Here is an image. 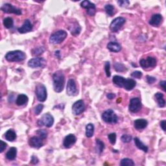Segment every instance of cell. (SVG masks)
<instances>
[{
  "label": "cell",
  "mask_w": 166,
  "mask_h": 166,
  "mask_svg": "<svg viewBox=\"0 0 166 166\" xmlns=\"http://www.w3.org/2000/svg\"><path fill=\"white\" fill-rule=\"evenodd\" d=\"M85 105L84 101L79 100L76 101L72 106V112L75 116H79L85 111Z\"/></svg>",
  "instance_id": "13"
},
{
  "label": "cell",
  "mask_w": 166,
  "mask_h": 166,
  "mask_svg": "<svg viewBox=\"0 0 166 166\" xmlns=\"http://www.w3.org/2000/svg\"><path fill=\"white\" fill-rule=\"evenodd\" d=\"M5 138L8 141H14L16 139V134L13 129H9L5 134Z\"/></svg>",
  "instance_id": "24"
},
{
  "label": "cell",
  "mask_w": 166,
  "mask_h": 166,
  "mask_svg": "<svg viewBox=\"0 0 166 166\" xmlns=\"http://www.w3.org/2000/svg\"><path fill=\"white\" fill-rule=\"evenodd\" d=\"M114 84L120 88H123L127 91L132 90L136 85V82L132 79H125L119 75H115L112 79Z\"/></svg>",
  "instance_id": "1"
},
{
  "label": "cell",
  "mask_w": 166,
  "mask_h": 166,
  "mask_svg": "<svg viewBox=\"0 0 166 166\" xmlns=\"http://www.w3.org/2000/svg\"><path fill=\"white\" fill-rule=\"evenodd\" d=\"M165 84H166V82L165 81H160V86L162 87V90L165 91Z\"/></svg>",
  "instance_id": "45"
},
{
  "label": "cell",
  "mask_w": 166,
  "mask_h": 166,
  "mask_svg": "<svg viewBox=\"0 0 166 166\" xmlns=\"http://www.w3.org/2000/svg\"><path fill=\"white\" fill-rule=\"evenodd\" d=\"M45 51V49L43 47H37L32 50V54L34 56H39Z\"/></svg>",
  "instance_id": "33"
},
{
  "label": "cell",
  "mask_w": 166,
  "mask_h": 166,
  "mask_svg": "<svg viewBox=\"0 0 166 166\" xmlns=\"http://www.w3.org/2000/svg\"><path fill=\"white\" fill-rule=\"evenodd\" d=\"M43 108H44V105L42 104L38 105L35 108V114L36 115V116H38V115H39L42 112V111Z\"/></svg>",
  "instance_id": "39"
},
{
  "label": "cell",
  "mask_w": 166,
  "mask_h": 166,
  "mask_svg": "<svg viewBox=\"0 0 166 166\" xmlns=\"http://www.w3.org/2000/svg\"><path fill=\"white\" fill-rule=\"evenodd\" d=\"M107 49L111 52L118 53L121 50V45L118 42H110L107 44Z\"/></svg>",
  "instance_id": "21"
},
{
  "label": "cell",
  "mask_w": 166,
  "mask_h": 166,
  "mask_svg": "<svg viewBox=\"0 0 166 166\" xmlns=\"http://www.w3.org/2000/svg\"><path fill=\"white\" fill-rule=\"evenodd\" d=\"M162 20L163 18L162 15H160V14H156V15L152 16L149 22V24L153 27H158L162 23Z\"/></svg>",
  "instance_id": "19"
},
{
  "label": "cell",
  "mask_w": 166,
  "mask_h": 166,
  "mask_svg": "<svg viewBox=\"0 0 166 166\" xmlns=\"http://www.w3.org/2000/svg\"><path fill=\"white\" fill-rule=\"evenodd\" d=\"M102 119L105 122L109 124H116L118 121L117 115L112 109H108L105 111L102 114Z\"/></svg>",
  "instance_id": "5"
},
{
  "label": "cell",
  "mask_w": 166,
  "mask_h": 166,
  "mask_svg": "<svg viewBox=\"0 0 166 166\" xmlns=\"http://www.w3.org/2000/svg\"><path fill=\"white\" fill-rule=\"evenodd\" d=\"M25 58V53L20 50L9 51L5 55V59L8 62H21Z\"/></svg>",
  "instance_id": "3"
},
{
  "label": "cell",
  "mask_w": 166,
  "mask_h": 166,
  "mask_svg": "<svg viewBox=\"0 0 166 166\" xmlns=\"http://www.w3.org/2000/svg\"><path fill=\"white\" fill-rule=\"evenodd\" d=\"M68 33L64 30H59L51 35L49 42L52 44H59L62 43L67 37Z\"/></svg>",
  "instance_id": "4"
},
{
  "label": "cell",
  "mask_w": 166,
  "mask_h": 166,
  "mask_svg": "<svg viewBox=\"0 0 166 166\" xmlns=\"http://www.w3.org/2000/svg\"><path fill=\"white\" fill-rule=\"evenodd\" d=\"M120 165L121 166H133L134 165V163L133 160L130 158H123L121 161Z\"/></svg>",
  "instance_id": "34"
},
{
  "label": "cell",
  "mask_w": 166,
  "mask_h": 166,
  "mask_svg": "<svg viewBox=\"0 0 166 166\" xmlns=\"http://www.w3.org/2000/svg\"><path fill=\"white\" fill-rule=\"evenodd\" d=\"M155 99L157 101V103L158 107L160 108H164L165 106V101L164 99V94L162 93H160V92H158L154 95Z\"/></svg>",
  "instance_id": "22"
},
{
  "label": "cell",
  "mask_w": 166,
  "mask_h": 166,
  "mask_svg": "<svg viewBox=\"0 0 166 166\" xmlns=\"http://www.w3.org/2000/svg\"><path fill=\"white\" fill-rule=\"evenodd\" d=\"M3 24L5 27L7 29H11L13 27L14 25V21L12 20V18L8 17L5 18L3 21Z\"/></svg>",
  "instance_id": "30"
},
{
  "label": "cell",
  "mask_w": 166,
  "mask_h": 166,
  "mask_svg": "<svg viewBox=\"0 0 166 166\" xmlns=\"http://www.w3.org/2000/svg\"><path fill=\"white\" fill-rule=\"evenodd\" d=\"M115 97H116V95L113 93H110L107 95V98L109 99H113Z\"/></svg>",
  "instance_id": "47"
},
{
  "label": "cell",
  "mask_w": 166,
  "mask_h": 166,
  "mask_svg": "<svg viewBox=\"0 0 166 166\" xmlns=\"http://www.w3.org/2000/svg\"><path fill=\"white\" fill-rule=\"evenodd\" d=\"M105 10L109 16H112L114 14V7L112 5H107L105 7Z\"/></svg>",
  "instance_id": "32"
},
{
  "label": "cell",
  "mask_w": 166,
  "mask_h": 166,
  "mask_svg": "<svg viewBox=\"0 0 166 166\" xmlns=\"http://www.w3.org/2000/svg\"><path fill=\"white\" fill-rule=\"evenodd\" d=\"M70 30L71 31V35H74V36H77V35H79L80 34L81 28L79 24H73V26H71L70 27Z\"/></svg>",
  "instance_id": "28"
},
{
  "label": "cell",
  "mask_w": 166,
  "mask_h": 166,
  "mask_svg": "<svg viewBox=\"0 0 166 166\" xmlns=\"http://www.w3.org/2000/svg\"><path fill=\"white\" fill-rule=\"evenodd\" d=\"M118 3L121 7H127L130 5V2L128 0H119L118 2Z\"/></svg>",
  "instance_id": "40"
},
{
  "label": "cell",
  "mask_w": 166,
  "mask_h": 166,
  "mask_svg": "<svg viewBox=\"0 0 166 166\" xmlns=\"http://www.w3.org/2000/svg\"><path fill=\"white\" fill-rule=\"evenodd\" d=\"M105 149V144L99 139H96V151L98 154H101Z\"/></svg>",
  "instance_id": "29"
},
{
  "label": "cell",
  "mask_w": 166,
  "mask_h": 166,
  "mask_svg": "<svg viewBox=\"0 0 166 166\" xmlns=\"http://www.w3.org/2000/svg\"><path fill=\"white\" fill-rule=\"evenodd\" d=\"M126 20L123 17H118L112 22L110 25V29L113 33H116L125 23Z\"/></svg>",
  "instance_id": "9"
},
{
  "label": "cell",
  "mask_w": 166,
  "mask_h": 166,
  "mask_svg": "<svg viewBox=\"0 0 166 166\" xmlns=\"http://www.w3.org/2000/svg\"><path fill=\"white\" fill-rule=\"evenodd\" d=\"M0 143H1V145H0V153H3L4 150L7 148V144L2 140L0 141Z\"/></svg>",
  "instance_id": "43"
},
{
  "label": "cell",
  "mask_w": 166,
  "mask_h": 166,
  "mask_svg": "<svg viewBox=\"0 0 166 166\" xmlns=\"http://www.w3.org/2000/svg\"><path fill=\"white\" fill-rule=\"evenodd\" d=\"M94 133V125L92 123L88 124L86 126V136L91 138L93 136Z\"/></svg>",
  "instance_id": "27"
},
{
  "label": "cell",
  "mask_w": 166,
  "mask_h": 166,
  "mask_svg": "<svg viewBox=\"0 0 166 166\" xmlns=\"http://www.w3.org/2000/svg\"><path fill=\"white\" fill-rule=\"evenodd\" d=\"M38 162H39V160L37 157H36V156H32L31 160V163L32 164H36L38 163Z\"/></svg>",
  "instance_id": "44"
},
{
  "label": "cell",
  "mask_w": 166,
  "mask_h": 166,
  "mask_svg": "<svg viewBox=\"0 0 166 166\" xmlns=\"http://www.w3.org/2000/svg\"><path fill=\"white\" fill-rule=\"evenodd\" d=\"M141 108V102L139 98H132L129 103L128 109L129 111L132 113H136L139 112Z\"/></svg>",
  "instance_id": "11"
},
{
  "label": "cell",
  "mask_w": 166,
  "mask_h": 166,
  "mask_svg": "<svg viewBox=\"0 0 166 166\" xmlns=\"http://www.w3.org/2000/svg\"><path fill=\"white\" fill-rule=\"evenodd\" d=\"M146 79H147V82H148L149 85L153 84V83L156 81V79L155 77L150 76V75H147Z\"/></svg>",
  "instance_id": "42"
},
{
  "label": "cell",
  "mask_w": 166,
  "mask_h": 166,
  "mask_svg": "<svg viewBox=\"0 0 166 166\" xmlns=\"http://www.w3.org/2000/svg\"><path fill=\"white\" fill-rule=\"evenodd\" d=\"M43 139L39 136H33L29 140V144L31 147L35 149H39L44 145Z\"/></svg>",
  "instance_id": "16"
},
{
  "label": "cell",
  "mask_w": 166,
  "mask_h": 166,
  "mask_svg": "<svg viewBox=\"0 0 166 166\" xmlns=\"http://www.w3.org/2000/svg\"><path fill=\"white\" fill-rule=\"evenodd\" d=\"M114 67L115 70L118 72H124L125 71H127V68H125L123 64L116 62L114 64Z\"/></svg>",
  "instance_id": "31"
},
{
  "label": "cell",
  "mask_w": 166,
  "mask_h": 166,
  "mask_svg": "<svg viewBox=\"0 0 166 166\" xmlns=\"http://www.w3.org/2000/svg\"><path fill=\"white\" fill-rule=\"evenodd\" d=\"M47 62L42 57H36L30 59L28 62V66L31 68H44L45 67Z\"/></svg>",
  "instance_id": "8"
},
{
  "label": "cell",
  "mask_w": 166,
  "mask_h": 166,
  "mask_svg": "<svg viewBox=\"0 0 166 166\" xmlns=\"http://www.w3.org/2000/svg\"><path fill=\"white\" fill-rule=\"evenodd\" d=\"M156 64H157L156 59L152 57H148L146 59H141L140 61V65L144 70L154 68L156 66Z\"/></svg>",
  "instance_id": "10"
},
{
  "label": "cell",
  "mask_w": 166,
  "mask_h": 166,
  "mask_svg": "<svg viewBox=\"0 0 166 166\" xmlns=\"http://www.w3.org/2000/svg\"><path fill=\"white\" fill-rule=\"evenodd\" d=\"M17 154V149L16 147H11L10 149H8L7 153H6V158L8 160H14L16 157Z\"/></svg>",
  "instance_id": "23"
},
{
  "label": "cell",
  "mask_w": 166,
  "mask_h": 166,
  "mask_svg": "<svg viewBox=\"0 0 166 166\" xmlns=\"http://www.w3.org/2000/svg\"><path fill=\"white\" fill-rule=\"evenodd\" d=\"M53 88L54 90L60 93L64 90V84H65V76L62 71H57L53 75Z\"/></svg>",
  "instance_id": "2"
},
{
  "label": "cell",
  "mask_w": 166,
  "mask_h": 166,
  "mask_svg": "<svg viewBox=\"0 0 166 166\" xmlns=\"http://www.w3.org/2000/svg\"><path fill=\"white\" fill-rule=\"evenodd\" d=\"M105 71L107 77L111 76V72H110V64L109 62H106L105 64Z\"/></svg>",
  "instance_id": "37"
},
{
  "label": "cell",
  "mask_w": 166,
  "mask_h": 166,
  "mask_svg": "<svg viewBox=\"0 0 166 166\" xmlns=\"http://www.w3.org/2000/svg\"><path fill=\"white\" fill-rule=\"evenodd\" d=\"M147 125H148V121L145 119H138L134 122V127L138 131L145 128Z\"/></svg>",
  "instance_id": "20"
},
{
  "label": "cell",
  "mask_w": 166,
  "mask_h": 166,
  "mask_svg": "<svg viewBox=\"0 0 166 166\" xmlns=\"http://www.w3.org/2000/svg\"><path fill=\"white\" fill-rule=\"evenodd\" d=\"M33 30V24L29 20H25L24 24L20 28L18 29V32L21 34H24L26 33H29V32Z\"/></svg>",
  "instance_id": "18"
},
{
  "label": "cell",
  "mask_w": 166,
  "mask_h": 166,
  "mask_svg": "<svg viewBox=\"0 0 166 166\" xmlns=\"http://www.w3.org/2000/svg\"><path fill=\"white\" fill-rule=\"evenodd\" d=\"M35 94L37 99L40 102H44L47 99V90L44 85L38 84L36 86Z\"/></svg>",
  "instance_id": "6"
},
{
  "label": "cell",
  "mask_w": 166,
  "mask_h": 166,
  "mask_svg": "<svg viewBox=\"0 0 166 166\" xmlns=\"http://www.w3.org/2000/svg\"><path fill=\"white\" fill-rule=\"evenodd\" d=\"M81 6L83 8L86 9L87 14L89 16H94L95 13V5L94 3H92L89 1H87V0H85V1H83L81 2Z\"/></svg>",
  "instance_id": "14"
},
{
  "label": "cell",
  "mask_w": 166,
  "mask_h": 166,
  "mask_svg": "<svg viewBox=\"0 0 166 166\" xmlns=\"http://www.w3.org/2000/svg\"><path fill=\"white\" fill-rule=\"evenodd\" d=\"M53 123H54V118L49 113L44 114L38 121V124L39 126L44 125L48 128L52 127Z\"/></svg>",
  "instance_id": "7"
},
{
  "label": "cell",
  "mask_w": 166,
  "mask_h": 166,
  "mask_svg": "<svg viewBox=\"0 0 166 166\" xmlns=\"http://www.w3.org/2000/svg\"><path fill=\"white\" fill-rule=\"evenodd\" d=\"M36 133L37 134L39 137H40L41 138H42L43 140L46 139V138L48 137V132L45 130H42V129H40V130H38L36 132Z\"/></svg>",
  "instance_id": "36"
},
{
  "label": "cell",
  "mask_w": 166,
  "mask_h": 166,
  "mask_svg": "<svg viewBox=\"0 0 166 166\" xmlns=\"http://www.w3.org/2000/svg\"><path fill=\"white\" fill-rule=\"evenodd\" d=\"M131 77L136 79H141L142 77V73L140 71H135L131 73Z\"/></svg>",
  "instance_id": "41"
},
{
  "label": "cell",
  "mask_w": 166,
  "mask_h": 166,
  "mask_svg": "<svg viewBox=\"0 0 166 166\" xmlns=\"http://www.w3.org/2000/svg\"><path fill=\"white\" fill-rule=\"evenodd\" d=\"M27 101H28V97L25 94H20L17 97L16 104L18 106H23L26 104Z\"/></svg>",
  "instance_id": "25"
},
{
  "label": "cell",
  "mask_w": 166,
  "mask_h": 166,
  "mask_svg": "<svg viewBox=\"0 0 166 166\" xmlns=\"http://www.w3.org/2000/svg\"><path fill=\"white\" fill-rule=\"evenodd\" d=\"M134 144L138 149L145 152V153H147V152H148V147L143 144L139 138H135L134 139Z\"/></svg>",
  "instance_id": "26"
},
{
  "label": "cell",
  "mask_w": 166,
  "mask_h": 166,
  "mask_svg": "<svg viewBox=\"0 0 166 166\" xmlns=\"http://www.w3.org/2000/svg\"><path fill=\"white\" fill-rule=\"evenodd\" d=\"M165 125H166V121L165 120H162L160 122V127L162 128V130L164 131H165Z\"/></svg>",
  "instance_id": "46"
},
{
  "label": "cell",
  "mask_w": 166,
  "mask_h": 166,
  "mask_svg": "<svg viewBox=\"0 0 166 166\" xmlns=\"http://www.w3.org/2000/svg\"><path fill=\"white\" fill-rule=\"evenodd\" d=\"M1 10L7 14H15L16 15H21L22 11L21 9L14 7L10 3H5L1 7Z\"/></svg>",
  "instance_id": "12"
},
{
  "label": "cell",
  "mask_w": 166,
  "mask_h": 166,
  "mask_svg": "<svg viewBox=\"0 0 166 166\" xmlns=\"http://www.w3.org/2000/svg\"><path fill=\"white\" fill-rule=\"evenodd\" d=\"M132 139V136H130V135H128V134H123L121 137V140L123 143H125V144H126V143L131 142Z\"/></svg>",
  "instance_id": "38"
},
{
  "label": "cell",
  "mask_w": 166,
  "mask_h": 166,
  "mask_svg": "<svg viewBox=\"0 0 166 166\" xmlns=\"http://www.w3.org/2000/svg\"><path fill=\"white\" fill-rule=\"evenodd\" d=\"M108 138L109 140V141L110 142V144H111L112 145H114L116 142V138H117L116 134L114 132L109 134L108 135Z\"/></svg>",
  "instance_id": "35"
},
{
  "label": "cell",
  "mask_w": 166,
  "mask_h": 166,
  "mask_svg": "<svg viewBox=\"0 0 166 166\" xmlns=\"http://www.w3.org/2000/svg\"><path fill=\"white\" fill-rule=\"evenodd\" d=\"M67 94L70 96H75L77 95L78 90L77 88L75 81L73 79H70L68 81L67 88H66Z\"/></svg>",
  "instance_id": "15"
},
{
  "label": "cell",
  "mask_w": 166,
  "mask_h": 166,
  "mask_svg": "<svg viewBox=\"0 0 166 166\" xmlns=\"http://www.w3.org/2000/svg\"><path fill=\"white\" fill-rule=\"evenodd\" d=\"M77 141V138L75 135L70 134L65 137L63 141V145L65 148L69 149L74 145Z\"/></svg>",
  "instance_id": "17"
}]
</instances>
